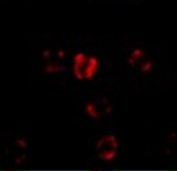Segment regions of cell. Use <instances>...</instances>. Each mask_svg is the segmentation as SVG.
<instances>
[{
    "instance_id": "30bf717a",
    "label": "cell",
    "mask_w": 177,
    "mask_h": 171,
    "mask_svg": "<svg viewBox=\"0 0 177 171\" xmlns=\"http://www.w3.org/2000/svg\"><path fill=\"white\" fill-rule=\"evenodd\" d=\"M58 56L60 58H63L65 56V53L62 50H60L58 51Z\"/></svg>"
},
{
    "instance_id": "9c48e42d",
    "label": "cell",
    "mask_w": 177,
    "mask_h": 171,
    "mask_svg": "<svg viewBox=\"0 0 177 171\" xmlns=\"http://www.w3.org/2000/svg\"><path fill=\"white\" fill-rule=\"evenodd\" d=\"M50 56V51L48 50H45L43 51V58L44 59H48Z\"/></svg>"
},
{
    "instance_id": "7a4b0ae2",
    "label": "cell",
    "mask_w": 177,
    "mask_h": 171,
    "mask_svg": "<svg viewBox=\"0 0 177 171\" xmlns=\"http://www.w3.org/2000/svg\"><path fill=\"white\" fill-rule=\"evenodd\" d=\"M98 66L88 63V65L85 70V77L87 79H91L93 76Z\"/></svg>"
},
{
    "instance_id": "ba28073f",
    "label": "cell",
    "mask_w": 177,
    "mask_h": 171,
    "mask_svg": "<svg viewBox=\"0 0 177 171\" xmlns=\"http://www.w3.org/2000/svg\"><path fill=\"white\" fill-rule=\"evenodd\" d=\"M87 110L88 113H90L91 112L93 114V115H95L96 116L97 115V113H96L95 111L94 110V107L93 105L92 104H89L87 106Z\"/></svg>"
},
{
    "instance_id": "52a82bcc",
    "label": "cell",
    "mask_w": 177,
    "mask_h": 171,
    "mask_svg": "<svg viewBox=\"0 0 177 171\" xmlns=\"http://www.w3.org/2000/svg\"><path fill=\"white\" fill-rule=\"evenodd\" d=\"M152 67V64L151 62H147L141 67V70L144 73H147L149 71Z\"/></svg>"
},
{
    "instance_id": "3957f363",
    "label": "cell",
    "mask_w": 177,
    "mask_h": 171,
    "mask_svg": "<svg viewBox=\"0 0 177 171\" xmlns=\"http://www.w3.org/2000/svg\"><path fill=\"white\" fill-rule=\"evenodd\" d=\"M80 64L75 63L74 67V74L77 78L80 80H82L84 78V77H83L81 72H80Z\"/></svg>"
},
{
    "instance_id": "8fae6325",
    "label": "cell",
    "mask_w": 177,
    "mask_h": 171,
    "mask_svg": "<svg viewBox=\"0 0 177 171\" xmlns=\"http://www.w3.org/2000/svg\"><path fill=\"white\" fill-rule=\"evenodd\" d=\"M129 64H131V65H133L135 64V61L134 59H133L132 58H130L129 60Z\"/></svg>"
},
{
    "instance_id": "277c9868",
    "label": "cell",
    "mask_w": 177,
    "mask_h": 171,
    "mask_svg": "<svg viewBox=\"0 0 177 171\" xmlns=\"http://www.w3.org/2000/svg\"><path fill=\"white\" fill-rule=\"evenodd\" d=\"M60 68L57 65L53 64H47L45 67L46 71L50 73H54L60 70Z\"/></svg>"
},
{
    "instance_id": "6da1fadb",
    "label": "cell",
    "mask_w": 177,
    "mask_h": 171,
    "mask_svg": "<svg viewBox=\"0 0 177 171\" xmlns=\"http://www.w3.org/2000/svg\"><path fill=\"white\" fill-rule=\"evenodd\" d=\"M117 148V142L114 136H110L102 139L98 145L100 157L106 160H112L116 154Z\"/></svg>"
},
{
    "instance_id": "8992f818",
    "label": "cell",
    "mask_w": 177,
    "mask_h": 171,
    "mask_svg": "<svg viewBox=\"0 0 177 171\" xmlns=\"http://www.w3.org/2000/svg\"><path fill=\"white\" fill-rule=\"evenodd\" d=\"M144 55V52L142 50L137 49L134 50L131 54L132 58L133 59L140 58Z\"/></svg>"
},
{
    "instance_id": "5b68a950",
    "label": "cell",
    "mask_w": 177,
    "mask_h": 171,
    "mask_svg": "<svg viewBox=\"0 0 177 171\" xmlns=\"http://www.w3.org/2000/svg\"><path fill=\"white\" fill-rule=\"evenodd\" d=\"M75 63L81 65L85 61V57L84 54L80 53L76 55L74 58Z\"/></svg>"
}]
</instances>
